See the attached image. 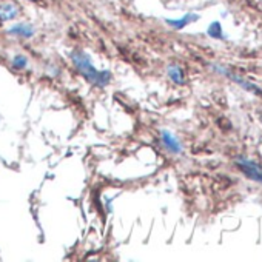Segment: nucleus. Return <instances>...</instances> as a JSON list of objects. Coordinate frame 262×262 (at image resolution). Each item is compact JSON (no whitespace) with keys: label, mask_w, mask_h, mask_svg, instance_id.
Here are the masks:
<instances>
[{"label":"nucleus","mask_w":262,"mask_h":262,"mask_svg":"<svg viewBox=\"0 0 262 262\" xmlns=\"http://www.w3.org/2000/svg\"><path fill=\"white\" fill-rule=\"evenodd\" d=\"M236 165L237 168L251 181H256L259 184H262V167L247 158H237L236 159Z\"/></svg>","instance_id":"7ed1b4c3"},{"label":"nucleus","mask_w":262,"mask_h":262,"mask_svg":"<svg viewBox=\"0 0 262 262\" xmlns=\"http://www.w3.org/2000/svg\"><path fill=\"white\" fill-rule=\"evenodd\" d=\"M210 68H211L214 73H219V74L225 76L227 79L233 80L236 85L242 86L245 91H250V93H253V94H256V96L262 97V88H259V86H257V85H254L253 82H248V80H245L244 77H241V76H237V74L231 73L228 68H225V67H222V65H216V63L210 65Z\"/></svg>","instance_id":"f03ea898"},{"label":"nucleus","mask_w":262,"mask_h":262,"mask_svg":"<svg viewBox=\"0 0 262 262\" xmlns=\"http://www.w3.org/2000/svg\"><path fill=\"white\" fill-rule=\"evenodd\" d=\"M70 57H71V62L74 63L77 73H79L88 83L94 85V82H96V79H97V74H99V70L94 67L91 56H90L85 50L76 48V50L71 51Z\"/></svg>","instance_id":"f257e3e1"},{"label":"nucleus","mask_w":262,"mask_h":262,"mask_svg":"<svg viewBox=\"0 0 262 262\" xmlns=\"http://www.w3.org/2000/svg\"><path fill=\"white\" fill-rule=\"evenodd\" d=\"M0 122H2V117H0Z\"/></svg>","instance_id":"ddd939ff"},{"label":"nucleus","mask_w":262,"mask_h":262,"mask_svg":"<svg viewBox=\"0 0 262 262\" xmlns=\"http://www.w3.org/2000/svg\"><path fill=\"white\" fill-rule=\"evenodd\" d=\"M11 65H13V68H14V70L22 71V70H25V68L28 67V57H27V56H24V54H17V56H14V59H13Z\"/></svg>","instance_id":"9b49d317"},{"label":"nucleus","mask_w":262,"mask_h":262,"mask_svg":"<svg viewBox=\"0 0 262 262\" xmlns=\"http://www.w3.org/2000/svg\"><path fill=\"white\" fill-rule=\"evenodd\" d=\"M111 82H113V73L110 70H100L99 74H97V79L94 82V86L96 88H105Z\"/></svg>","instance_id":"1a4fd4ad"},{"label":"nucleus","mask_w":262,"mask_h":262,"mask_svg":"<svg viewBox=\"0 0 262 262\" xmlns=\"http://www.w3.org/2000/svg\"><path fill=\"white\" fill-rule=\"evenodd\" d=\"M161 142L170 155L178 156V155H182V151H184L181 141L171 133L170 129H161Z\"/></svg>","instance_id":"20e7f679"},{"label":"nucleus","mask_w":262,"mask_h":262,"mask_svg":"<svg viewBox=\"0 0 262 262\" xmlns=\"http://www.w3.org/2000/svg\"><path fill=\"white\" fill-rule=\"evenodd\" d=\"M167 76L171 82L176 85H185V71L181 65L178 63H170L167 67Z\"/></svg>","instance_id":"0eeeda50"},{"label":"nucleus","mask_w":262,"mask_h":262,"mask_svg":"<svg viewBox=\"0 0 262 262\" xmlns=\"http://www.w3.org/2000/svg\"><path fill=\"white\" fill-rule=\"evenodd\" d=\"M47 73H48L51 77H56V76L60 74V70H59L57 67H54V65H48V67H47Z\"/></svg>","instance_id":"f8f14e48"},{"label":"nucleus","mask_w":262,"mask_h":262,"mask_svg":"<svg viewBox=\"0 0 262 262\" xmlns=\"http://www.w3.org/2000/svg\"><path fill=\"white\" fill-rule=\"evenodd\" d=\"M260 120H262V116H260Z\"/></svg>","instance_id":"4468645a"},{"label":"nucleus","mask_w":262,"mask_h":262,"mask_svg":"<svg viewBox=\"0 0 262 262\" xmlns=\"http://www.w3.org/2000/svg\"><path fill=\"white\" fill-rule=\"evenodd\" d=\"M198 19H199L198 14H191V13H190V14H185L184 17H181V19H165V24H167L168 27H171L173 30L179 31V30H184L187 25L196 22Z\"/></svg>","instance_id":"423d86ee"},{"label":"nucleus","mask_w":262,"mask_h":262,"mask_svg":"<svg viewBox=\"0 0 262 262\" xmlns=\"http://www.w3.org/2000/svg\"><path fill=\"white\" fill-rule=\"evenodd\" d=\"M207 34H208L210 37H213V39H219V40H222V39H224L222 27H221V24H219V22H213V24L208 27Z\"/></svg>","instance_id":"9d476101"},{"label":"nucleus","mask_w":262,"mask_h":262,"mask_svg":"<svg viewBox=\"0 0 262 262\" xmlns=\"http://www.w3.org/2000/svg\"><path fill=\"white\" fill-rule=\"evenodd\" d=\"M7 33L10 36L14 37H20V39H31L36 36V27L30 22H17L14 25H11Z\"/></svg>","instance_id":"39448f33"},{"label":"nucleus","mask_w":262,"mask_h":262,"mask_svg":"<svg viewBox=\"0 0 262 262\" xmlns=\"http://www.w3.org/2000/svg\"><path fill=\"white\" fill-rule=\"evenodd\" d=\"M19 14H20V11L14 4L0 5V22H11V20L17 19Z\"/></svg>","instance_id":"6e6552de"}]
</instances>
